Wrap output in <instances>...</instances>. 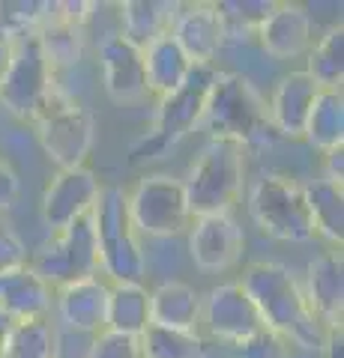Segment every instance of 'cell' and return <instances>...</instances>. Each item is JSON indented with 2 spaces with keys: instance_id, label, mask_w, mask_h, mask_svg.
I'll use <instances>...</instances> for the list:
<instances>
[{
  "instance_id": "obj_19",
  "label": "cell",
  "mask_w": 344,
  "mask_h": 358,
  "mask_svg": "<svg viewBox=\"0 0 344 358\" xmlns=\"http://www.w3.org/2000/svg\"><path fill=\"white\" fill-rule=\"evenodd\" d=\"M258 42L275 60L303 57L305 51H312V15L299 3H275L258 30Z\"/></svg>"
},
{
  "instance_id": "obj_29",
  "label": "cell",
  "mask_w": 344,
  "mask_h": 358,
  "mask_svg": "<svg viewBox=\"0 0 344 358\" xmlns=\"http://www.w3.org/2000/svg\"><path fill=\"white\" fill-rule=\"evenodd\" d=\"M225 39H249L258 36V30L275 9L273 0H219L216 3Z\"/></svg>"
},
{
  "instance_id": "obj_27",
  "label": "cell",
  "mask_w": 344,
  "mask_h": 358,
  "mask_svg": "<svg viewBox=\"0 0 344 358\" xmlns=\"http://www.w3.org/2000/svg\"><path fill=\"white\" fill-rule=\"evenodd\" d=\"M320 90H341L344 81V27L336 24L324 33L312 51H308V66L303 69Z\"/></svg>"
},
{
  "instance_id": "obj_8",
  "label": "cell",
  "mask_w": 344,
  "mask_h": 358,
  "mask_svg": "<svg viewBox=\"0 0 344 358\" xmlns=\"http://www.w3.org/2000/svg\"><path fill=\"white\" fill-rule=\"evenodd\" d=\"M249 215L261 233L282 242H312L315 224L305 188L287 173H263L249 192Z\"/></svg>"
},
{
  "instance_id": "obj_12",
  "label": "cell",
  "mask_w": 344,
  "mask_h": 358,
  "mask_svg": "<svg viewBox=\"0 0 344 358\" xmlns=\"http://www.w3.org/2000/svg\"><path fill=\"white\" fill-rule=\"evenodd\" d=\"M102 192L96 173L87 164L69 167V171H57L46 192H42V218L51 227V233L63 230L66 224H72L78 215L90 212L96 206V197Z\"/></svg>"
},
{
  "instance_id": "obj_25",
  "label": "cell",
  "mask_w": 344,
  "mask_h": 358,
  "mask_svg": "<svg viewBox=\"0 0 344 358\" xmlns=\"http://www.w3.org/2000/svg\"><path fill=\"white\" fill-rule=\"evenodd\" d=\"M305 188L308 212H312L315 236H324L332 245H341L344 239V188L332 179H312Z\"/></svg>"
},
{
  "instance_id": "obj_40",
  "label": "cell",
  "mask_w": 344,
  "mask_h": 358,
  "mask_svg": "<svg viewBox=\"0 0 344 358\" xmlns=\"http://www.w3.org/2000/svg\"><path fill=\"white\" fill-rule=\"evenodd\" d=\"M9 329H13V320L6 313H0V358H4V350H6V338H9Z\"/></svg>"
},
{
  "instance_id": "obj_7",
  "label": "cell",
  "mask_w": 344,
  "mask_h": 358,
  "mask_svg": "<svg viewBox=\"0 0 344 358\" xmlns=\"http://www.w3.org/2000/svg\"><path fill=\"white\" fill-rule=\"evenodd\" d=\"M33 126H36L42 150L57 164V171L81 167L87 162L96 138V117L81 99L54 87L39 114L33 117Z\"/></svg>"
},
{
  "instance_id": "obj_5",
  "label": "cell",
  "mask_w": 344,
  "mask_h": 358,
  "mask_svg": "<svg viewBox=\"0 0 344 358\" xmlns=\"http://www.w3.org/2000/svg\"><path fill=\"white\" fill-rule=\"evenodd\" d=\"M27 268L39 275L51 289L102 275L93 209L66 224L63 230L51 233L46 242H39L27 257Z\"/></svg>"
},
{
  "instance_id": "obj_38",
  "label": "cell",
  "mask_w": 344,
  "mask_h": 358,
  "mask_svg": "<svg viewBox=\"0 0 344 358\" xmlns=\"http://www.w3.org/2000/svg\"><path fill=\"white\" fill-rule=\"evenodd\" d=\"M324 179L344 182V147H332L324 152Z\"/></svg>"
},
{
  "instance_id": "obj_1",
  "label": "cell",
  "mask_w": 344,
  "mask_h": 358,
  "mask_svg": "<svg viewBox=\"0 0 344 358\" xmlns=\"http://www.w3.org/2000/svg\"><path fill=\"white\" fill-rule=\"evenodd\" d=\"M240 284L252 296L263 320V329L275 331L299 350H320L326 329L315 320L303 284L296 281L291 268L273 260H254L242 268Z\"/></svg>"
},
{
  "instance_id": "obj_31",
  "label": "cell",
  "mask_w": 344,
  "mask_h": 358,
  "mask_svg": "<svg viewBox=\"0 0 344 358\" xmlns=\"http://www.w3.org/2000/svg\"><path fill=\"white\" fill-rule=\"evenodd\" d=\"M4 358H54V326L48 320L13 322Z\"/></svg>"
},
{
  "instance_id": "obj_13",
  "label": "cell",
  "mask_w": 344,
  "mask_h": 358,
  "mask_svg": "<svg viewBox=\"0 0 344 358\" xmlns=\"http://www.w3.org/2000/svg\"><path fill=\"white\" fill-rule=\"evenodd\" d=\"M242 245H246V239H242V230L231 212L192 218L188 254L204 272H225V268L237 266L242 257Z\"/></svg>"
},
{
  "instance_id": "obj_4",
  "label": "cell",
  "mask_w": 344,
  "mask_h": 358,
  "mask_svg": "<svg viewBox=\"0 0 344 358\" xmlns=\"http://www.w3.org/2000/svg\"><path fill=\"white\" fill-rule=\"evenodd\" d=\"M242 179H246V150L234 141L209 138L183 179L192 218L231 212L242 194Z\"/></svg>"
},
{
  "instance_id": "obj_39",
  "label": "cell",
  "mask_w": 344,
  "mask_h": 358,
  "mask_svg": "<svg viewBox=\"0 0 344 358\" xmlns=\"http://www.w3.org/2000/svg\"><path fill=\"white\" fill-rule=\"evenodd\" d=\"M320 352H324L326 358H344V334H341V326L326 329L324 343H320Z\"/></svg>"
},
{
  "instance_id": "obj_15",
  "label": "cell",
  "mask_w": 344,
  "mask_h": 358,
  "mask_svg": "<svg viewBox=\"0 0 344 358\" xmlns=\"http://www.w3.org/2000/svg\"><path fill=\"white\" fill-rule=\"evenodd\" d=\"M171 36L195 66H213L216 54L228 42L216 3H180Z\"/></svg>"
},
{
  "instance_id": "obj_28",
  "label": "cell",
  "mask_w": 344,
  "mask_h": 358,
  "mask_svg": "<svg viewBox=\"0 0 344 358\" xmlns=\"http://www.w3.org/2000/svg\"><path fill=\"white\" fill-rule=\"evenodd\" d=\"M84 27H75V24H66V21L48 15V21L36 30V39H39V48L46 54V60L51 66V72L57 69H69L81 60L84 54V36H81Z\"/></svg>"
},
{
  "instance_id": "obj_9",
  "label": "cell",
  "mask_w": 344,
  "mask_h": 358,
  "mask_svg": "<svg viewBox=\"0 0 344 358\" xmlns=\"http://www.w3.org/2000/svg\"><path fill=\"white\" fill-rule=\"evenodd\" d=\"M126 206L138 236L171 239L192 227V209L186 200L183 179L171 173L141 176L135 188L126 192Z\"/></svg>"
},
{
  "instance_id": "obj_34",
  "label": "cell",
  "mask_w": 344,
  "mask_h": 358,
  "mask_svg": "<svg viewBox=\"0 0 344 358\" xmlns=\"http://www.w3.org/2000/svg\"><path fill=\"white\" fill-rule=\"evenodd\" d=\"M27 257H30V248L25 245V239L15 233L13 224L0 218V275L15 272V268H25Z\"/></svg>"
},
{
  "instance_id": "obj_32",
  "label": "cell",
  "mask_w": 344,
  "mask_h": 358,
  "mask_svg": "<svg viewBox=\"0 0 344 358\" xmlns=\"http://www.w3.org/2000/svg\"><path fill=\"white\" fill-rule=\"evenodd\" d=\"M48 15L51 3H42V0H4L0 3V36H30L46 24Z\"/></svg>"
},
{
  "instance_id": "obj_20",
  "label": "cell",
  "mask_w": 344,
  "mask_h": 358,
  "mask_svg": "<svg viewBox=\"0 0 344 358\" xmlns=\"http://www.w3.org/2000/svg\"><path fill=\"white\" fill-rule=\"evenodd\" d=\"M54 305V289L33 275L30 268L0 275V313H6L13 322L21 320H46Z\"/></svg>"
},
{
  "instance_id": "obj_37",
  "label": "cell",
  "mask_w": 344,
  "mask_h": 358,
  "mask_svg": "<svg viewBox=\"0 0 344 358\" xmlns=\"http://www.w3.org/2000/svg\"><path fill=\"white\" fill-rule=\"evenodd\" d=\"M21 192V179L6 162H0V212H9L15 206Z\"/></svg>"
},
{
  "instance_id": "obj_35",
  "label": "cell",
  "mask_w": 344,
  "mask_h": 358,
  "mask_svg": "<svg viewBox=\"0 0 344 358\" xmlns=\"http://www.w3.org/2000/svg\"><path fill=\"white\" fill-rule=\"evenodd\" d=\"M90 358H141V341L129 338V334L102 331V334H96Z\"/></svg>"
},
{
  "instance_id": "obj_16",
  "label": "cell",
  "mask_w": 344,
  "mask_h": 358,
  "mask_svg": "<svg viewBox=\"0 0 344 358\" xmlns=\"http://www.w3.org/2000/svg\"><path fill=\"white\" fill-rule=\"evenodd\" d=\"M108 293L111 284L99 275L54 289V308H57L60 326L87 334H102L108 317Z\"/></svg>"
},
{
  "instance_id": "obj_3",
  "label": "cell",
  "mask_w": 344,
  "mask_h": 358,
  "mask_svg": "<svg viewBox=\"0 0 344 358\" xmlns=\"http://www.w3.org/2000/svg\"><path fill=\"white\" fill-rule=\"evenodd\" d=\"M216 66H192L188 78L174 90V93L159 99L156 108V120H153V129L144 134L141 141L132 143L129 150V162L141 164L150 159H159V155L180 143L188 131H195L204 122L207 114V99L209 90L216 81Z\"/></svg>"
},
{
  "instance_id": "obj_21",
  "label": "cell",
  "mask_w": 344,
  "mask_h": 358,
  "mask_svg": "<svg viewBox=\"0 0 344 358\" xmlns=\"http://www.w3.org/2000/svg\"><path fill=\"white\" fill-rule=\"evenodd\" d=\"M201 305H204V299L198 296V289L192 284L165 281L150 293V326L198 334Z\"/></svg>"
},
{
  "instance_id": "obj_2",
  "label": "cell",
  "mask_w": 344,
  "mask_h": 358,
  "mask_svg": "<svg viewBox=\"0 0 344 358\" xmlns=\"http://www.w3.org/2000/svg\"><path fill=\"white\" fill-rule=\"evenodd\" d=\"M201 126L209 129V138L234 141L246 152L254 147H273L279 138L270 122L263 96L249 78L237 72H216Z\"/></svg>"
},
{
  "instance_id": "obj_24",
  "label": "cell",
  "mask_w": 344,
  "mask_h": 358,
  "mask_svg": "<svg viewBox=\"0 0 344 358\" xmlns=\"http://www.w3.org/2000/svg\"><path fill=\"white\" fill-rule=\"evenodd\" d=\"M177 9L180 3H171V0H126V3H120V15H123L120 33L129 42H135L138 48H144L153 39L171 33Z\"/></svg>"
},
{
  "instance_id": "obj_30",
  "label": "cell",
  "mask_w": 344,
  "mask_h": 358,
  "mask_svg": "<svg viewBox=\"0 0 344 358\" xmlns=\"http://www.w3.org/2000/svg\"><path fill=\"white\" fill-rule=\"evenodd\" d=\"M138 341H141V358H207L204 341L195 331L150 326Z\"/></svg>"
},
{
  "instance_id": "obj_33",
  "label": "cell",
  "mask_w": 344,
  "mask_h": 358,
  "mask_svg": "<svg viewBox=\"0 0 344 358\" xmlns=\"http://www.w3.org/2000/svg\"><path fill=\"white\" fill-rule=\"evenodd\" d=\"M231 358H291V343L270 329H261L258 334L231 346Z\"/></svg>"
},
{
  "instance_id": "obj_10",
  "label": "cell",
  "mask_w": 344,
  "mask_h": 358,
  "mask_svg": "<svg viewBox=\"0 0 344 358\" xmlns=\"http://www.w3.org/2000/svg\"><path fill=\"white\" fill-rule=\"evenodd\" d=\"M54 90V72L39 48L36 33L9 39V57L0 72V102L15 117L30 120L39 114L42 102Z\"/></svg>"
},
{
  "instance_id": "obj_26",
  "label": "cell",
  "mask_w": 344,
  "mask_h": 358,
  "mask_svg": "<svg viewBox=\"0 0 344 358\" xmlns=\"http://www.w3.org/2000/svg\"><path fill=\"white\" fill-rule=\"evenodd\" d=\"M303 141H308L315 150L344 147V96L341 90H320L312 114L305 120Z\"/></svg>"
},
{
  "instance_id": "obj_36",
  "label": "cell",
  "mask_w": 344,
  "mask_h": 358,
  "mask_svg": "<svg viewBox=\"0 0 344 358\" xmlns=\"http://www.w3.org/2000/svg\"><path fill=\"white\" fill-rule=\"evenodd\" d=\"M96 334L75 329H54V358H90Z\"/></svg>"
},
{
  "instance_id": "obj_23",
  "label": "cell",
  "mask_w": 344,
  "mask_h": 358,
  "mask_svg": "<svg viewBox=\"0 0 344 358\" xmlns=\"http://www.w3.org/2000/svg\"><path fill=\"white\" fill-rule=\"evenodd\" d=\"M150 329V289L144 284H111L105 331L141 338Z\"/></svg>"
},
{
  "instance_id": "obj_11",
  "label": "cell",
  "mask_w": 344,
  "mask_h": 358,
  "mask_svg": "<svg viewBox=\"0 0 344 358\" xmlns=\"http://www.w3.org/2000/svg\"><path fill=\"white\" fill-rule=\"evenodd\" d=\"M201 322L213 338L225 341L231 346L263 329L261 313L240 281H228L209 289L201 305Z\"/></svg>"
},
{
  "instance_id": "obj_6",
  "label": "cell",
  "mask_w": 344,
  "mask_h": 358,
  "mask_svg": "<svg viewBox=\"0 0 344 358\" xmlns=\"http://www.w3.org/2000/svg\"><path fill=\"white\" fill-rule=\"evenodd\" d=\"M99 257H102V275L111 284H144L147 260L141 251V236L132 227L126 192L120 185H102L93 206Z\"/></svg>"
},
{
  "instance_id": "obj_14",
  "label": "cell",
  "mask_w": 344,
  "mask_h": 358,
  "mask_svg": "<svg viewBox=\"0 0 344 358\" xmlns=\"http://www.w3.org/2000/svg\"><path fill=\"white\" fill-rule=\"evenodd\" d=\"M102 60V84L114 102H138L147 96V75H144V48L129 42L123 33H111L99 42Z\"/></svg>"
},
{
  "instance_id": "obj_17",
  "label": "cell",
  "mask_w": 344,
  "mask_h": 358,
  "mask_svg": "<svg viewBox=\"0 0 344 358\" xmlns=\"http://www.w3.org/2000/svg\"><path fill=\"white\" fill-rule=\"evenodd\" d=\"M305 301L312 308L315 320L324 329L341 326V310H344V260L341 251H324L308 263L305 272Z\"/></svg>"
},
{
  "instance_id": "obj_22",
  "label": "cell",
  "mask_w": 344,
  "mask_h": 358,
  "mask_svg": "<svg viewBox=\"0 0 344 358\" xmlns=\"http://www.w3.org/2000/svg\"><path fill=\"white\" fill-rule=\"evenodd\" d=\"M192 60L183 54V48L174 42L171 33L153 39L144 45V75H147V93L153 96H168L180 87L188 72H192Z\"/></svg>"
},
{
  "instance_id": "obj_18",
  "label": "cell",
  "mask_w": 344,
  "mask_h": 358,
  "mask_svg": "<svg viewBox=\"0 0 344 358\" xmlns=\"http://www.w3.org/2000/svg\"><path fill=\"white\" fill-rule=\"evenodd\" d=\"M320 93V87L308 78L303 69L284 75L279 84H275V93L270 99V122L279 138H291L299 141L305 131V120L312 114V105Z\"/></svg>"
}]
</instances>
